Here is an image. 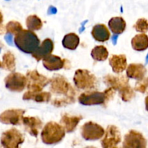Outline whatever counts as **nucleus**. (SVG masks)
<instances>
[{
  "instance_id": "obj_6",
  "label": "nucleus",
  "mask_w": 148,
  "mask_h": 148,
  "mask_svg": "<svg viewBox=\"0 0 148 148\" xmlns=\"http://www.w3.org/2000/svg\"><path fill=\"white\" fill-rule=\"evenodd\" d=\"M25 138L23 134L16 129H11L4 132L1 137V144L6 148H17L24 143Z\"/></svg>"
},
{
  "instance_id": "obj_22",
  "label": "nucleus",
  "mask_w": 148,
  "mask_h": 148,
  "mask_svg": "<svg viewBox=\"0 0 148 148\" xmlns=\"http://www.w3.org/2000/svg\"><path fill=\"white\" fill-rule=\"evenodd\" d=\"M108 27L114 34L119 35L124 33L127 24L125 20L121 17H112L108 21Z\"/></svg>"
},
{
  "instance_id": "obj_34",
  "label": "nucleus",
  "mask_w": 148,
  "mask_h": 148,
  "mask_svg": "<svg viewBox=\"0 0 148 148\" xmlns=\"http://www.w3.org/2000/svg\"><path fill=\"white\" fill-rule=\"evenodd\" d=\"M2 22H3V15H2V13H1V11H0V25L2 24Z\"/></svg>"
},
{
  "instance_id": "obj_8",
  "label": "nucleus",
  "mask_w": 148,
  "mask_h": 148,
  "mask_svg": "<svg viewBox=\"0 0 148 148\" xmlns=\"http://www.w3.org/2000/svg\"><path fill=\"white\" fill-rule=\"evenodd\" d=\"M78 101L84 106L102 105L108 103L106 95L104 92L90 91L83 92L78 98Z\"/></svg>"
},
{
  "instance_id": "obj_11",
  "label": "nucleus",
  "mask_w": 148,
  "mask_h": 148,
  "mask_svg": "<svg viewBox=\"0 0 148 148\" xmlns=\"http://www.w3.org/2000/svg\"><path fill=\"white\" fill-rule=\"evenodd\" d=\"M124 148H145L147 147V140L139 132L131 130L124 136L123 142Z\"/></svg>"
},
{
  "instance_id": "obj_35",
  "label": "nucleus",
  "mask_w": 148,
  "mask_h": 148,
  "mask_svg": "<svg viewBox=\"0 0 148 148\" xmlns=\"http://www.w3.org/2000/svg\"><path fill=\"white\" fill-rule=\"evenodd\" d=\"M1 62H0V67H1Z\"/></svg>"
},
{
  "instance_id": "obj_7",
  "label": "nucleus",
  "mask_w": 148,
  "mask_h": 148,
  "mask_svg": "<svg viewBox=\"0 0 148 148\" xmlns=\"http://www.w3.org/2000/svg\"><path fill=\"white\" fill-rule=\"evenodd\" d=\"M81 134L85 140H98L102 138L105 134V130L99 124L92 121L85 123L81 127Z\"/></svg>"
},
{
  "instance_id": "obj_1",
  "label": "nucleus",
  "mask_w": 148,
  "mask_h": 148,
  "mask_svg": "<svg viewBox=\"0 0 148 148\" xmlns=\"http://www.w3.org/2000/svg\"><path fill=\"white\" fill-rule=\"evenodd\" d=\"M50 83V90L53 96L52 105L59 108L75 102L76 91L66 78L56 75L51 79Z\"/></svg>"
},
{
  "instance_id": "obj_20",
  "label": "nucleus",
  "mask_w": 148,
  "mask_h": 148,
  "mask_svg": "<svg viewBox=\"0 0 148 148\" xmlns=\"http://www.w3.org/2000/svg\"><path fill=\"white\" fill-rule=\"evenodd\" d=\"M147 73V69L142 64H130L127 66V76L129 78L140 79Z\"/></svg>"
},
{
  "instance_id": "obj_4",
  "label": "nucleus",
  "mask_w": 148,
  "mask_h": 148,
  "mask_svg": "<svg viewBox=\"0 0 148 148\" xmlns=\"http://www.w3.org/2000/svg\"><path fill=\"white\" fill-rule=\"evenodd\" d=\"M75 86L80 90H90L98 85V80L95 75L87 69H77L73 78Z\"/></svg>"
},
{
  "instance_id": "obj_29",
  "label": "nucleus",
  "mask_w": 148,
  "mask_h": 148,
  "mask_svg": "<svg viewBox=\"0 0 148 148\" xmlns=\"http://www.w3.org/2000/svg\"><path fill=\"white\" fill-rule=\"evenodd\" d=\"M6 31L8 33L16 35L17 33L23 30V26L20 23L17 21H10L5 26Z\"/></svg>"
},
{
  "instance_id": "obj_21",
  "label": "nucleus",
  "mask_w": 148,
  "mask_h": 148,
  "mask_svg": "<svg viewBox=\"0 0 148 148\" xmlns=\"http://www.w3.org/2000/svg\"><path fill=\"white\" fill-rule=\"evenodd\" d=\"M51 98V94L49 92H33V91H27L23 95V99L25 101L33 100L37 103H48Z\"/></svg>"
},
{
  "instance_id": "obj_23",
  "label": "nucleus",
  "mask_w": 148,
  "mask_h": 148,
  "mask_svg": "<svg viewBox=\"0 0 148 148\" xmlns=\"http://www.w3.org/2000/svg\"><path fill=\"white\" fill-rule=\"evenodd\" d=\"M132 46L137 51H143L148 48V36L145 33L137 34L132 39Z\"/></svg>"
},
{
  "instance_id": "obj_26",
  "label": "nucleus",
  "mask_w": 148,
  "mask_h": 148,
  "mask_svg": "<svg viewBox=\"0 0 148 148\" xmlns=\"http://www.w3.org/2000/svg\"><path fill=\"white\" fill-rule=\"evenodd\" d=\"M92 59L98 62H103L108 57V51L103 46H97L91 51Z\"/></svg>"
},
{
  "instance_id": "obj_19",
  "label": "nucleus",
  "mask_w": 148,
  "mask_h": 148,
  "mask_svg": "<svg viewBox=\"0 0 148 148\" xmlns=\"http://www.w3.org/2000/svg\"><path fill=\"white\" fill-rule=\"evenodd\" d=\"M92 37L98 42H106L109 40L111 33L106 25L104 24L95 25L91 32Z\"/></svg>"
},
{
  "instance_id": "obj_27",
  "label": "nucleus",
  "mask_w": 148,
  "mask_h": 148,
  "mask_svg": "<svg viewBox=\"0 0 148 148\" xmlns=\"http://www.w3.org/2000/svg\"><path fill=\"white\" fill-rule=\"evenodd\" d=\"M26 26L29 30L34 31V30H39L43 27L40 18H39L37 15H30L26 19Z\"/></svg>"
},
{
  "instance_id": "obj_17",
  "label": "nucleus",
  "mask_w": 148,
  "mask_h": 148,
  "mask_svg": "<svg viewBox=\"0 0 148 148\" xmlns=\"http://www.w3.org/2000/svg\"><path fill=\"white\" fill-rule=\"evenodd\" d=\"M104 82L108 87H111L115 90H119L121 88L129 85V77L125 75L114 76L108 75L104 77Z\"/></svg>"
},
{
  "instance_id": "obj_32",
  "label": "nucleus",
  "mask_w": 148,
  "mask_h": 148,
  "mask_svg": "<svg viewBox=\"0 0 148 148\" xmlns=\"http://www.w3.org/2000/svg\"><path fill=\"white\" fill-rule=\"evenodd\" d=\"M5 30H6L5 26H4L3 24L0 25V35L4 34V32H5Z\"/></svg>"
},
{
  "instance_id": "obj_10",
  "label": "nucleus",
  "mask_w": 148,
  "mask_h": 148,
  "mask_svg": "<svg viewBox=\"0 0 148 148\" xmlns=\"http://www.w3.org/2000/svg\"><path fill=\"white\" fill-rule=\"evenodd\" d=\"M101 140V146L104 148L115 147L121 141V132L114 125L108 126Z\"/></svg>"
},
{
  "instance_id": "obj_28",
  "label": "nucleus",
  "mask_w": 148,
  "mask_h": 148,
  "mask_svg": "<svg viewBox=\"0 0 148 148\" xmlns=\"http://www.w3.org/2000/svg\"><path fill=\"white\" fill-rule=\"evenodd\" d=\"M119 92L121 98L125 102H129L135 96V92L130 85L123 87L119 90Z\"/></svg>"
},
{
  "instance_id": "obj_5",
  "label": "nucleus",
  "mask_w": 148,
  "mask_h": 148,
  "mask_svg": "<svg viewBox=\"0 0 148 148\" xmlns=\"http://www.w3.org/2000/svg\"><path fill=\"white\" fill-rule=\"evenodd\" d=\"M27 79V88L28 90L33 92H40L49 83L51 79H49L44 75L39 73L37 70L28 71L26 74Z\"/></svg>"
},
{
  "instance_id": "obj_3",
  "label": "nucleus",
  "mask_w": 148,
  "mask_h": 148,
  "mask_svg": "<svg viewBox=\"0 0 148 148\" xmlns=\"http://www.w3.org/2000/svg\"><path fill=\"white\" fill-rule=\"evenodd\" d=\"M65 136V130L61 124L56 122L50 121L43 127L40 134L43 143L47 145H53L62 141Z\"/></svg>"
},
{
  "instance_id": "obj_24",
  "label": "nucleus",
  "mask_w": 148,
  "mask_h": 148,
  "mask_svg": "<svg viewBox=\"0 0 148 148\" xmlns=\"http://www.w3.org/2000/svg\"><path fill=\"white\" fill-rule=\"evenodd\" d=\"M79 44V38L74 33H69L64 37L62 45L69 50H75Z\"/></svg>"
},
{
  "instance_id": "obj_18",
  "label": "nucleus",
  "mask_w": 148,
  "mask_h": 148,
  "mask_svg": "<svg viewBox=\"0 0 148 148\" xmlns=\"http://www.w3.org/2000/svg\"><path fill=\"white\" fill-rule=\"evenodd\" d=\"M109 64L114 73H121L127 69V57L124 54L112 55L109 58Z\"/></svg>"
},
{
  "instance_id": "obj_25",
  "label": "nucleus",
  "mask_w": 148,
  "mask_h": 148,
  "mask_svg": "<svg viewBox=\"0 0 148 148\" xmlns=\"http://www.w3.org/2000/svg\"><path fill=\"white\" fill-rule=\"evenodd\" d=\"M1 67L10 72H13L15 69V57L14 54L10 51H7V53L3 55L2 62H1Z\"/></svg>"
},
{
  "instance_id": "obj_15",
  "label": "nucleus",
  "mask_w": 148,
  "mask_h": 148,
  "mask_svg": "<svg viewBox=\"0 0 148 148\" xmlns=\"http://www.w3.org/2000/svg\"><path fill=\"white\" fill-rule=\"evenodd\" d=\"M53 50V43L50 38H46L42 42L41 44L37 48L36 51L32 53L33 58L39 62L46 56H49Z\"/></svg>"
},
{
  "instance_id": "obj_13",
  "label": "nucleus",
  "mask_w": 148,
  "mask_h": 148,
  "mask_svg": "<svg viewBox=\"0 0 148 148\" xmlns=\"http://www.w3.org/2000/svg\"><path fill=\"white\" fill-rule=\"evenodd\" d=\"M69 61L62 59L59 56L51 53L43 59V65L46 69L50 71H56L65 67Z\"/></svg>"
},
{
  "instance_id": "obj_30",
  "label": "nucleus",
  "mask_w": 148,
  "mask_h": 148,
  "mask_svg": "<svg viewBox=\"0 0 148 148\" xmlns=\"http://www.w3.org/2000/svg\"><path fill=\"white\" fill-rule=\"evenodd\" d=\"M134 90L138 91L144 94H148V78L143 77L138 79L135 84Z\"/></svg>"
},
{
  "instance_id": "obj_9",
  "label": "nucleus",
  "mask_w": 148,
  "mask_h": 148,
  "mask_svg": "<svg viewBox=\"0 0 148 148\" xmlns=\"http://www.w3.org/2000/svg\"><path fill=\"white\" fill-rule=\"evenodd\" d=\"M6 88L12 92H21L27 85V79L25 75L19 72H12L4 79Z\"/></svg>"
},
{
  "instance_id": "obj_12",
  "label": "nucleus",
  "mask_w": 148,
  "mask_h": 148,
  "mask_svg": "<svg viewBox=\"0 0 148 148\" xmlns=\"http://www.w3.org/2000/svg\"><path fill=\"white\" fill-rule=\"evenodd\" d=\"M25 111L23 109H10L0 114V122L10 125H20Z\"/></svg>"
},
{
  "instance_id": "obj_14",
  "label": "nucleus",
  "mask_w": 148,
  "mask_h": 148,
  "mask_svg": "<svg viewBox=\"0 0 148 148\" xmlns=\"http://www.w3.org/2000/svg\"><path fill=\"white\" fill-rule=\"evenodd\" d=\"M22 123L24 125L26 132L35 137L38 135L39 130L43 126V122L38 117H23Z\"/></svg>"
},
{
  "instance_id": "obj_33",
  "label": "nucleus",
  "mask_w": 148,
  "mask_h": 148,
  "mask_svg": "<svg viewBox=\"0 0 148 148\" xmlns=\"http://www.w3.org/2000/svg\"><path fill=\"white\" fill-rule=\"evenodd\" d=\"M145 108L148 111V96H147L145 99Z\"/></svg>"
},
{
  "instance_id": "obj_31",
  "label": "nucleus",
  "mask_w": 148,
  "mask_h": 148,
  "mask_svg": "<svg viewBox=\"0 0 148 148\" xmlns=\"http://www.w3.org/2000/svg\"><path fill=\"white\" fill-rule=\"evenodd\" d=\"M134 27L137 32L143 33H147L148 31V20L145 18L139 19L136 22Z\"/></svg>"
},
{
  "instance_id": "obj_2",
  "label": "nucleus",
  "mask_w": 148,
  "mask_h": 148,
  "mask_svg": "<svg viewBox=\"0 0 148 148\" xmlns=\"http://www.w3.org/2000/svg\"><path fill=\"white\" fill-rule=\"evenodd\" d=\"M15 46L25 53H33L40 44V39L30 30H22L15 35L14 38Z\"/></svg>"
},
{
  "instance_id": "obj_16",
  "label": "nucleus",
  "mask_w": 148,
  "mask_h": 148,
  "mask_svg": "<svg viewBox=\"0 0 148 148\" xmlns=\"http://www.w3.org/2000/svg\"><path fill=\"white\" fill-rule=\"evenodd\" d=\"M82 116H73L69 114H64L62 116L60 124L64 127L66 132H72L77 127L82 120Z\"/></svg>"
}]
</instances>
